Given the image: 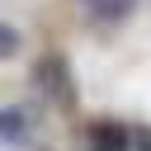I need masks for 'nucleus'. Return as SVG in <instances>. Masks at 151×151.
Returning <instances> with one entry per match:
<instances>
[{"mask_svg":"<svg viewBox=\"0 0 151 151\" xmlns=\"http://www.w3.org/2000/svg\"><path fill=\"white\" fill-rule=\"evenodd\" d=\"M80 5H85L90 24L109 28V24H123V19L132 14V5H137V0H80Z\"/></svg>","mask_w":151,"mask_h":151,"instance_id":"nucleus-3","label":"nucleus"},{"mask_svg":"<svg viewBox=\"0 0 151 151\" xmlns=\"http://www.w3.org/2000/svg\"><path fill=\"white\" fill-rule=\"evenodd\" d=\"M85 142H90V151H137V132L127 123H118V118L90 123L85 127Z\"/></svg>","mask_w":151,"mask_h":151,"instance_id":"nucleus-2","label":"nucleus"},{"mask_svg":"<svg viewBox=\"0 0 151 151\" xmlns=\"http://www.w3.org/2000/svg\"><path fill=\"white\" fill-rule=\"evenodd\" d=\"M0 142H9V146L28 142V113L24 109H0Z\"/></svg>","mask_w":151,"mask_h":151,"instance_id":"nucleus-4","label":"nucleus"},{"mask_svg":"<svg viewBox=\"0 0 151 151\" xmlns=\"http://www.w3.org/2000/svg\"><path fill=\"white\" fill-rule=\"evenodd\" d=\"M14 52H19V33L9 24H0V57H14Z\"/></svg>","mask_w":151,"mask_h":151,"instance_id":"nucleus-5","label":"nucleus"},{"mask_svg":"<svg viewBox=\"0 0 151 151\" xmlns=\"http://www.w3.org/2000/svg\"><path fill=\"white\" fill-rule=\"evenodd\" d=\"M33 76H38V85H42V94H47L52 104H61V109L76 104V80H71V66H66L61 52H47V57L38 61Z\"/></svg>","mask_w":151,"mask_h":151,"instance_id":"nucleus-1","label":"nucleus"},{"mask_svg":"<svg viewBox=\"0 0 151 151\" xmlns=\"http://www.w3.org/2000/svg\"><path fill=\"white\" fill-rule=\"evenodd\" d=\"M137 151H151V127H137Z\"/></svg>","mask_w":151,"mask_h":151,"instance_id":"nucleus-6","label":"nucleus"}]
</instances>
